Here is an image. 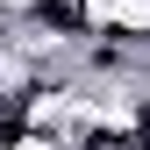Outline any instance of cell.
Listing matches in <instances>:
<instances>
[{
  "label": "cell",
  "mask_w": 150,
  "mask_h": 150,
  "mask_svg": "<svg viewBox=\"0 0 150 150\" xmlns=\"http://www.w3.org/2000/svg\"><path fill=\"white\" fill-rule=\"evenodd\" d=\"M0 14H7V22H14V14H29V0H0Z\"/></svg>",
  "instance_id": "3"
},
{
  "label": "cell",
  "mask_w": 150,
  "mask_h": 150,
  "mask_svg": "<svg viewBox=\"0 0 150 150\" xmlns=\"http://www.w3.org/2000/svg\"><path fill=\"white\" fill-rule=\"evenodd\" d=\"M0 150H71L57 129H14V136H0Z\"/></svg>",
  "instance_id": "2"
},
{
  "label": "cell",
  "mask_w": 150,
  "mask_h": 150,
  "mask_svg": "<svg viewBox=\"0 0 150 150\" xmlns=\"http://www.w3.org/2000/svg\"><path fill=\"white\" fill-rule=\"evenodd\" d=\"M0 36H7V14H0Z\"/></svg>",
  "instance_id": "4"
},
{
  "label": "cell",
  "mask_w": 150,
  "mask_h": 150,
  "mask_svg": "<svg viewBox=\"0 0 150 150\" xmlns=\"http://www.w3.org/2000/svg\"><path fill=\"white\" fill-rule=\"evenodd\" d=\"M107 29H115V36H143V43H150V0H115Z\"/></svg>",
  "instance_id": "1"
}]
</instances>
